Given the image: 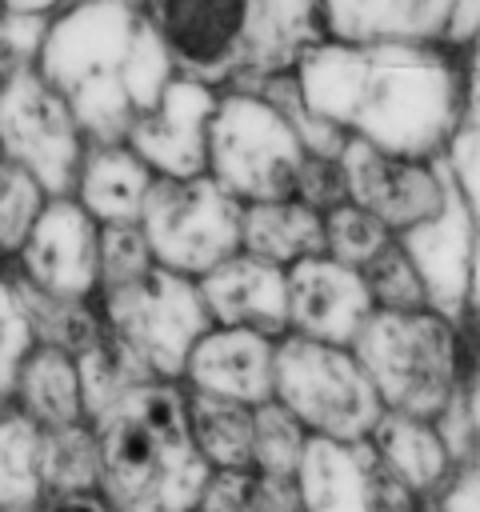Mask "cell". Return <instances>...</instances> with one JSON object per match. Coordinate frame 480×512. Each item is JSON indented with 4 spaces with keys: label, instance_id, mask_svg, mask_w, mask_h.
Instances as JSON below:
<instances>
[{
    "label": "cell",
    "instance_id": "obj_3",
    "mask_svg": "<svg viewBox=\"0 0 480 512\" xmlns=\"http://www.w3.org/2000/svg\"><path fill=\"white\" fill-rule=\"evenodd\" d=\"M468 60L444 44L364 48L348 136L392 156H448L472 100Z\"/></svg>",
    "mask_w": 480,
    "mask_h": 512
},
{
    "label": "cell",
    "instance_id": "obj_35",
    "mask_svg": "<svg viewBox=\"0 0 480 512\" xmlns=\"http://www.w3.org/2000/svg\"><path fill=\"white\" fill-rule=\"evenodd\" d=\"M256 512H308L296 476H260Z\"/></svg>",
    "mask_w": 480,
    "mask_h": 512
},
{
    "label": "cell",
    "instance_id": "obj_12",
    "mask_svg": "<svg viewBox=\"0 0 480 512\" xmlns=\"http://www.w3.org/2000/svg\"><path fill=\"white\" fill-rule=\"evenodd\" d=\"M12 280L72 304L100 300V224L72 200L56 196L40 212L24 248L8 264Z\"/></svg>",
    "mask_w": 480,
    "mask_h": 512
},
{
    "label": "cell",
    "instance_id": "obj_28",
    "mask_svg": "<svg viewBox=\"0 0 480 512\" xmlns=\"http://www.w3.org/2000/svg\"><path fill=\"white\" fill-rule=\"evenodd\" d=\"M56 12L60 4H0V84L40 64V48Z\"/></svg>",
    "mask_w": 480,
    "mask_h": 512
},
{
    "label": "cell",
    "instance_id": "obj_36",
    "mask_svg": "<svg viewBox=\"0 0 480 512\" xmlns=\"http://www.w3.org/2000/svg\"><path fill=\"white\" fill-rule=\"evenodd\" d=\"M36 512H116L104 496H52Z\"/></svg>",
    "mask_w": 480,
    "mask_h": 512
},
{
    "label": "cell",
    "instance_id": "obj_34",
    "mask_svg": "<svg viewBox=\"0 0 480 512\" xmlns=\"http://www.w3.org/2000/svg\"><path fill=\"white\" fill-rule=\"evenodd\" d=\"M256 488H260V476L248 468L212 472L196 512H256Z\"/></svg>",
    "mask_w": 480,
    "mask_h": 512
},
{
    "label": "cell",
    "instance_id": "obj_25",
    "mask_svg": "<svg viewBox=\"0 0 480 512\" xmlns=\"http://www.w3.org/2000/svg\"><path fill=\"white\" fill-rule=\"evenodd\" d=\"M44 504L40 428L8 400L0 404V512H36Z\"/></svg>",
    "mask_w": 480,
    "mask_h": 512
},
{
    "label": "cell",
    "instance_id": "obj_6",
    "mask_svg": "<svg viewBox=\"0 0 480 512\" xmlns=\"http://www.w3.org/2000/svg\"><path fill=\"white\" fill-rule=\"evenodd\" d=\"M308 140L292 108L268 88L220 92L208 136V180H216L236 204H268L296 196Z\"/></svg>",
    "mask_w": 480,
    "mask_h": 512
},
{
    "label": "cell",
    "instance_id": "obj_27",
    "mask_svg": "<svg viewBox=\"0 0 480 512\" xmlns=\"http://www.w3.org/2000/svg\"><path fill=\"white\" fill-rule=\"evenodd\" d=\"M312 436L272 400L256 408V432H252V472L256 476H296L308 456Z\"/></svg>",
    "mask_w": 480,
    "mask_h": 512
},
{
    "label": "cell",
    "instance_id": "obj_29",
    "mask_svg": "<svg viewBox=\"0 0 480 512\" xmlns=\"http://www.w3.org/2000/svg\"><path fill=\"white\" fill-rule=\"evenodd\" d=\"M388 244H392L388 228L372 212L356 208L352 200L324 216V256H332L356 272H364Z\"/></svg>",
    "mask_w": 480,
    "mask_h": 512
},
{
    "label": "cell",
    "instance_id": "obj_19",
    "mask_svg": "<svg viewBox=\"0 0 480 512\" xmlns=\"http://www.w3.org/2000/svg\"><path fill=\"white\" fill-rule=\"evenodd\" d=\"M324 36L356 48L388 44H444L452 4L428 0H356V4H320Z\"/></svg>",
    "mask_w": 480,
    "mask_h": 512
},
{
    "label": "cell",
    "instance_id": "obj_9",
    "mask_svg": "<svg viewBox=\"0 0 480 512\" xmlns=\"http://www.w3.org/2000/svg\"><path fill=\"white\" fill-rule=\"evenodd\" d=\"M240 220L244 204H236L216 180H156L140 228L156 256V268L204 280L224 260L240 256Z\"/></svg>",
    "mask_w": 480,
    "mask_h": 512
},
{
    "label": "cell",
    "instance_id": "obj_5",
    "mask_svg": "<svg viewBox=\"0 0 480 512\" xmlns=\"http://www.w3.org/2000/svg\"><path fill=\"white\" fill-rule=\"evenodd\" d=\"M352 352L384 412L432 424L460 416L476 364L468 320H452L436 308L376 312L356 336Z\"/></svg>",
    "mask_w": 480,
    "mask_h": 512
},
{
    "label": "cell",
    "instance_id": "obj_11",
    "mask_svg": "<svg viewBox=\"0 0 480 512\" xmlns=\"http://www.w3.org/2000/svg\"><path fill=\"white\" fill-rule=\"evenodd\" d=\"M144 16L160 32L176 76L228 92L240 84L252 4L244 0H152Z\"/></svg>",
    "mask_w": 480,
    "mask_h": 512
},
{
    "label": "cell",
    "instance_id": "obj_24",
    "mask_svg": "<svg viewBox=\"0 0 480 512\" xmlns=\"http://www.w3.org/2000/svg\"><path fill=\"white\" fill-rule=\"evenodd\" d=\"M100 436L92 424L40 432V480L52 496H100Z\"/></svg>",
    "mask_w": 480,
    "mask_h": 512
},
{
    "label": "cell",
    "instance_id": "obj_2",
    "mask_svg": "<svg viewBox=\"0 0 480 512\" xmlns=\"http://www.w3.org/2000/svg\"><path fill=\"white\" fill-rule=\"evenodd\" d=\"M40 76L68 100L88 144H128L132 124L176 80L144 4H60L40 48Z\"/></svg>",
    "mask_w": 480,
    "mask_h": 512
},
{
    "label": "cell",
    "instance_id": "obj_30",
    "mask_svg": "<svg viewBox=\"0 0 480 512\" xmlns=\"http://www.w3.org/2000/svg\"><path fill=\"white\" fill-rule=\"evenodd\" d=\"M364 284L372 292V304L376 312H416V308H432L428 300V288L416 272V264L408 260V252L392 240L364 272Z\"/></svg>",
    "mask_w": 480,
    "mask_h": 512
},
{
    "label": "cell",
    "instance_id": "obj_23",
    "mask_svg": "<svg viewBox=\"0 0 480 512\" xmlns=\"http://www.w3.org/2000/svg\"><path fill=\"white\" fill-rule=\"evenodd\" d=\"M188 428H192V444L204 456V464L212 472L224 468H248L252 472V432H256V408L244 404H228L216 396H200L188 392Z\"/></svg>",
    "mask_w": 480,
    "mask_h": 512
},
{
    "label": "cell",
    "instance_id": "obj_7",
    "mask_svg": "<svg viewBox=\"0 0 480 512\" xmlns=\"http://www.w3.org/2000/svg\"><path fill=\"white\" fill-rule=\"evenodd\" d=\"M272 400L312 436L332 444L372 440L384 404L360 368L352 348L284 336L276 344V392Z\"/></svg>",
    "mask_w": 480,
    "mask_h": 512
},
{
    "label": "cell",
    "instance_id": "obj_1",
    "mask_svg": "<svg viewBox=\"0 0 480 512\" xmlns=\"http://www.w3.org/2000/svg\"><path fill=\"white\" fill-rule=\"evenodd\" d=\"M340 168L348 200L372 212L408 252L432 308L468 320L476 288V212L452 160L392 156L348 136Z\"/></svg>",
    "mask_w": 480,
    "mask_h": 512
},
{
    "label": "cell",
    "instance_id": "obj_21",
    "mask_svg": "<svg viewBox=\"0 0 480 512\" xmlns=\"http://www.w3.org/2000/svg\"><path fill=\"white\" fill-rule=\"evenodd\" d=\"M8 404L28 416L40 432L52 428H72V424H88V408H84V384H80V364L76 356L36 344L28 352V360L20 364Z\"/></svg>",
    "mask_w": 480,
    "mask_h": 512
},
{
    "label": "cell",
    "instance_id": "obj_15",
    "mask_svg": "<svg viewBox=\"0 0 480 512\" xmlns=\"http://www.w3.org/2000/svg\"><path fill=\"white\" fill-rule=\"evenodd\" d=\"M376 316L364 276L332 256H312L288 268V336L352 348Z\"/></svg>",
    "mask_w": 480,
    "mask_h": 512
},
{
    "label": "cell",
    "instance_id": "obj_8",
    "mask_svg": "<svg viewBox=\"0 0 480 512\" xmlns=\"http://www.w3.org/2000/svg\"><path fill=\"white\" fill-rule=\"evenodd\" d=\"M104 336L156 384H180L196 340L212 328L200 284L156 268L152 276L100 292Z\"/></svg>",
    "mask_w": 480,
    "mask_h": 512
},
{
    "label": "cell",
    "instance_id": "obj_31",
    "mask_svg": "<svg viewBox=\"0 0 480 512\" xmlns=\"http://www.w3.org/2000/svg\"><path fill=\"white\" fill-rule=\"evenodd\" d=\"M156 272V256L140 224H108L100 228V292L128 288Z\"/></svg>",
    "mask_w": 480,
    "mask_h": 512
},
{
    "label": "cell",
    "instance_id": "obj_14",
    "mask_svg": "<svg viewBox=\"0 0 480 512\" xmlns=\"http://www.w3.org/2000/svg\"><path fill=\"white\" fill-rule=\"evenodd\" d=\"M296 480L308 512H424V504L380 464L368 440H312Z\"/></svg>",
    "mask_w": 480,
    "mask_h": 512
},
{
    "label": "cell",
    "instance_id": "obj_4",
    "mask_svg": "<svg viewBox=\"0 0 480 512\" xmlns=\"http://www.w3.org/2000/svg\"><path fill=\"white\" fill-rule=\"evenodd\" d=\"M100 496L116 512H196L212 476L192 444L180 384H144L96 424Z\"/></svg>",
    "mask_w": 480,
    "mask_h": 512
},
{
    "label": "cell",
    "instance_id": "obj_32",
    "mask_svg": "<svg viewBox=\"0 0 480 512\" xmlns=\"http://www.w3.org/2000/svg\"><path fill=\"white\" fill-rule=\"evenodd\" d=\"M32 348H36V332H32L28 312H24L20 288H16L12 272L0 268V404L8 400L12 380H16V372Z\"/></svg>",
    "mask_w": 480,
    "mask_h": 512
},
{
    "label": "cell",
    "instance_id": "obj_13",
    "mask_svg": "<svg viewBox=\"0 0 480 512\" xmlns=\"http://www.w3.org/2000/svg\"><path fill=\"white\" fill-rule=\"evenodd\" d=\"M220 92L176 76L164 96L132 124L128 148L152 168L156 180H196L208 176V136Z\"/></svg>",
    "mask_w": 480,
    "mask_h": 512
},
{
    "label": "cell",
    "instance_id": "obj_22",
    "mask_svg": "<svg viewBox=\"0 0 480 512\" xmlns=\"http://www.w3.org/2000/svg\"><path fill=\"white\" fill-rule=\"evenodd\" d=\"M240 252L288 272L312 256H324V216L296 196L248 204L240 220Z\"/></svg>",
    "mask_w": 480,
    "mask_h": 512
},
{
    "label": "cell",
    "instance_id": "obj_33",
    "mask_svg": "<svg viewBox=\"0 0 480 512\" xmlns=\"http://www.w3.org/2000/svg\"><path fill=\"white\" fill-rule=\"evenodd\" d=\"M296 200L308 204L320 216L348 204V184H344L340 156H308L304 168H300V180H296Z\"/></svg>",
    "mask_w": 480,
    "mask_h": 512
},
{
    "label": "cell",
    "instance_id": "obj_26",
    "mask_svg": "<svg viewBox=\"0 0 480 512\" xmlns=\"http://www.w3.org/2000/svg\"><path fill=\"white\" fill-rule=\"evenodd\" d=\"M48 192L40 188L36 176H28L16 160L0 152V264L8 268L16 252L24 248L28 232L36 228L40 212L48 208Z\"/></svg>",
    "mask_w": 480,
    "mask_h": 512
},
{
    "label": "cell",
    "instance_id": "obj_18",
    "mask_svg": "<svg viewBox=\"0 0 480 512\" xmlns=\"http://www.w3.org/2000/svg\"><path fill=\"white\" fill-rule=\"evenodd\" d=\"M372 452L380 456V464L428 508L456 476V444L444 432V424L432 420H416V416H396L384 412L376 432H372Z\"/></svg>",
    "mask_w": 480,
    "mask_h": 512
},
{
    "label": "cell",
    "instance_id": "obj_10",
    "mask_svg": "<svg viewBox=\"0 0 480 512\" xmlns=\"http://www.w3.org/2000/svg\"><path fill=\"white\" fill-rule=\"evenodd\" d=\"M0 152L36 176L52 200L72 196L88 136L68 100L40 76V68L0 84Z\"/></svg>",
    "mask_w": 480,
    "mask_h": 512
},
{
    "label": "cell",
    "instance_id": "obj_16",
    "mask_svg": "<svg viewBox=\"0 0 480 512\" xmlns=\"http://www.w3.org/2000/svg\"><path fill=\"white\" fill-rule=\"evenodd\" d=\"M276 344L280 340L260 336L252 328L212 324L196 340L180 388L200 392V396H216V400H228V404H244V408L272 404V392H276Z\"/></svg>",
    "mask_w": 480,
    "mask_h": 512
},
{
    "label": "cell",
    "instance_id": "obj_17",
    "mask_svg": "<svg viewBox=\"0 0 480 512\" xmlns=\"http://www.w3.org/2000/svg\"><path fill=\"white\" fill-rule=\"evenodd\" d=\"M200 284L204 308L212 324L224 328H252L260 336L284 340L288 328V272L272 268L256 256H232Z\"/></svg>",
    "mask_w": 480,
    "mask_h": 512
},
{
    "label": "cell",
    "instance_id": "obj_20",
    "mask_svg": "<svg viewBox=\"0 0 480 512\" xmlns=\"http://www.w3.org/2000/svg\"><path fill=\"white\" fill-rule=\"evenodd\" d=\"M156 188L152 168L128 144H88L72 184V200L100 224H140Z\"/></svg>",
    "mask_w": 480,
    "mask_h": 512
}]
</instances>
